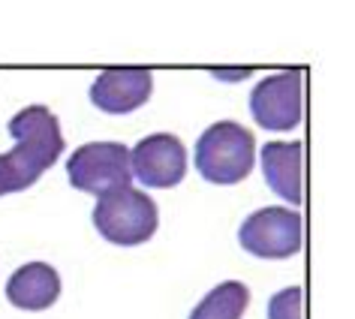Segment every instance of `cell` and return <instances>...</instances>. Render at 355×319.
Returning a JSON list of instances; mask_svg holds the SVG:
<instances>
[{
    "label": "cell",
    "mask_w": 355,
    "mask_h": 319,
    "mask_svg": "<svg viewBox=\"0 0 355 319\" xmlns=\"http://www.w3.org/2000/svg\"><path fill=\"white\" fill-rule=\"evenodd\" d=\"M154 91L148 69H105L91 85V103L105 114H130L145 105Z\"/></svg>",
    "instance_id": "ba28073f"
},
{
    "label": "cell",
    "mask_w": 355,
    "mask_h": 319,
    "mask_svg": "<svg viewBox=\"0 0 355 319\" xmlns=\"http://www.w3.org/2000/svg\"><path fill=\"white\" fill-rule=\"evenodd\" d=\"M60 295V274L49 262H28L6 283V298L19 310H49Z\"/></svg>",
    "instance_id": "30bf717a"
},
{
    "label": "cell",
    "mask_w": 355,
    "mask_h": 319,
    "mask_svg": "<svg viewBox=\"0 0 355 319\" xmlns=\"http://www.w3.org/2000/svg\"><path fill=\"white\" fill-rule=\"evenodd\" d=\"M10 136L15 139V148L6 157L21 175L24 190H28L64 154V132H60V123L51 109L28 105L10 121Z\"/></svg>",
    "instance_id": "6da1fadb"
},
{
    "label": "cell",
    "mask_w": 355,
    "mask_h": 319,
    "mask_svg": "<svg viewBox=\"0 0 355 319\" xmlns=\"http://www.w3.org/2000/svg\"><path fill=\"white\" fill-rule=\"evenodd\" d=\"M256 139L235 121H220L202 132L196 141V169L211 184H238L253 169Z\"/></svg>",
    "instance_id": "7a4b0ae2"
},
{
    "label": "cell",
    "mask_w": 355,
    "mask_h": 319,
    "mask_svg": "<svg viewBox=\"0 0 355 319\" xmlns=\"http://www.w3.org/2000/svg\"><path fill=\"white\" fill-rule=\"evenodd\" d=\"M301 157H304L301 141H268L262 148L265 181L289 205H301V199H304V193H301V166H304Z\"/></svg>",
    "instance_id": "9c48e42d"
},
{
    "label": "cell",
    "mask_w": 355,
    "mask_h": 319,
    "mask_svg": "<svg viewBox=\"0 0 355 319\" xmlns=\"http://www.w3.org/2000/svg\"><path fill=\"white\" fill-rule=\"evenodd\" d=\"M268 319H304V289L289 286L277 295H271Z\"/></svg>",
    "instance_id": "7c38bea8"
},
{
    "label": "cell",
    "mask_w": 355,
    "mask_h": 319,
    "mask_svg": "<svg viewBox=\"0 0 355 319\" xmlns=\"http://www.w3.org/2000/svg\"><path fill=\"white\" fill-rule=\"evenodd\" d=\"M247 304H250V289L238 280H226L199 301L190 319H241Z\"/></svg>",
    "instance_id": "8fae6325"
},
{
    "label": "cell",
    "mask_w": 355,
    "mask_h": 319,
    "mask_svg": "<svg viewBox=\"0 0 355 319\" xmlns=\"http://www.w3.org/2000/svg\"><path fill=\"white\" fill-rule=\"evenodd\" d=\"M67 175L76 190L94 193V196L130 187V148L121 141H87V145L73 150L67 163Z\"/></svg>",
    "instance_id": "277c9868"
},
{
    "label": "cell",
    "mask_w": 355,
    "mask_h": 319,
    "mask_svg": "<svg viewBox=\"0 0 355 319\" xmlns=\"http://www.w3.org/2000/svg\"><path fill=\"white\" fill-rule=\"evenodd\" d=\"M130 169L145 187H175L187 175V148L172 132H154L130 150Z\"/></svg>",
    "instance_id": "52a82bcc"
},
{
    "label": "cell",
    "mask_w": 355,
    "mask_h": 319,
    "mask_svg": "<svg viewBox=\"0 0 355 319\" xmlns=\"http://www.w3.org/2000/svg\"><path fill=\"white\" fill-rule=\"evenodd\" d=\"M94 226L105 241L121 247L145 244L159 226L157 202L141 190L121 187L100 196L94 208Z\"/></svg>",
    "instance_id": "3957f363"
},
{
    "label": "cell",
    "mask_w": 355,
    "mask_h": 319,
    "mask_svg": "<svg viewBox=\"0 0 355 319\" xmlns=\"http://www.w3.org/2000/svg\"><path fill=\"white\" fill-rule=\"evenodd\" d=\"M15 190H24V181H21V175L15 172V166L10 163V157L0 154V196L15 193Z\"/></svg>",
    "instance_id": "4fadbf2b"
},
{
    "label": "cell",
    "mask_w": 355,
    "mask_h": 319,
    "mask_svg": "<svg viewBox=\"0 0 355 319\" xmlns=\"http://www.w3.org/2000/svg\"><path fill=\"white\" fill-rule=\"evenodd\" d=\"M238 241L259 259H289L301 250V214L280 205L259 208L241 223Z\"/></svg>",
    "instance_id": "5b68a950"
},
{
    "label": "cell",
    "mask_w": 355,
    "mask_h": 319,
    "mask_svg": "<svg viewBox=\"0 0 355 319\" xmlns=\"http://www.w3.org/2000/svg\"><path fill=\"white\" fill-rule=\"evenodd\" d=\"M304 76L301 69H283L268 78H262L250 94V114L265 130L286 132L301 123V109H304Z\"/></svg>",
    "instance_id": "8992f818"
}]
</instances>
